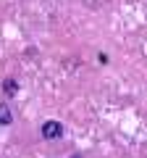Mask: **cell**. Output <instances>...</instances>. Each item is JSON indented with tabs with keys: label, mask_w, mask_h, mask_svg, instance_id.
Segmentation results:
<instances>
[{
	"label": "cell",
	"mask_w": 147,
	"mask_h": 158,
	"mask_svg": "<svg viewBox=\"0 0 147 158\" xmlns=\"http://www.w3.org/2000/svg\"><path fill=\"white\" fill-rule=\"evenodd\" d=\"M3 90H6V95H16V92H18V82H16V79H13V77H8L6 79V82H3Z\"/></svg>",
	"instance_id": "3"
},
{
	"label": "cell",
	"mask_w": 147,
	"mask_h": 158,
	"mask_svg": "<svg viewBox=\"0 0 147 158\" xmlns=\"http://www.w3.org/2000/svg\"><path fill=\"white\" fill-rule=\"evenodd\" d=\"M71 158H81V153H76V156H71Z\"/></svg>",
	"instance_id": "4"
},
{
	"label": "cell",
	"mask_w": 147,
	"mask_h": 158,
	"mask_svg": "<svg viewBox=\"0 0 147 158\" xmlns=\"http://www.w3.org/2000/svg\"><path fill=\"white\" fill-rule=\"evenodd\" d=\"M42 140H61L63 137V124L61 121H55V118H50V121H42Z\"/></svg>",
	"instance_id": "1"
},
{
	"label": "cell",
	"mask_w": 147,
	"mask_h": 158,
	"mask_svg": "<svg viewBox=\"0 0 147 158\" xmlns=\"http://www.w3.org/2000/svg\"><path fill=\"white\" fill-rule=\"evenodd\" d=\"M13 124V113L6 103H0V127H11Z\"/></svg>",
	"instance_id": "2"
}]
</instances>
